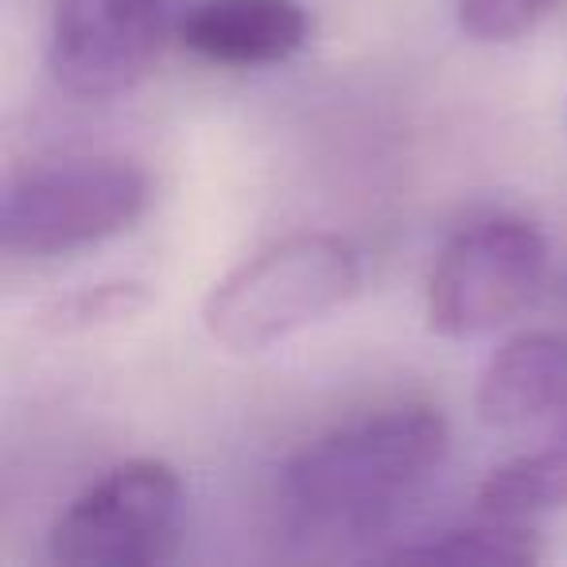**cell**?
<instances>
[{"label": "cell", "instance_id": "1", "mask_svg": "<svg viewBox=\"0 0 567 567\" xmlns=\"http://www.w3.org/2000/svg\"><path fill=\"white\" fill-rule=\"evenodd\" d=\"M447 420L427 404H401L334 427L280 471L284 520L303 540H370L424 494L447 458Z\"/></svg>", "mask_w": 567, "mask_h": 567}, {"label": "cell", "instance_id": "2", "mask_svg": "<svg viewBox=\"0 0 567 567\" xmlns=\"http://www.w3.org/2000/svg\"><path fill=\"white\" fill-rule=\"evenodd\" d=\"M362 288V260L334 234H292L226 272L203 303V327L229 354H265L319 323Z\"/></svg>", "mask_w": 567, "mask_h": 567}, {"label": "cell", "instance_id": "3", "mask_svg": "<svg viewBox=\"0 0 567 567\" xmlns=\"http://www.w3.org/2000/svg\"><path fill=\"white\" fill-rule=\"evenodd\" d=\"M148 172L121 156L32 167L4 190L0 237L12 257H63L125 234L148 210Z\"/></svg>", "mask_w": 567, "mask_h": 567}, {"label": "cell", "instance_id": "4", "mask_svg": "<svg viewBox=\"0 0 567 567\" xmlns=\"http://www.w3.org/2000/svg\"><path fill=\"white\" fill-rule=\"evenodd\" d=\"M183 478L159 458H128L86 486L51 525L48 551L66 567H156L183 540Z\"/></svg>", "mask_w": 567, "mask_h": 567}, {"label": "cell", "instance_id": "5", "mask_svg": "<svg viewBox=\"0 0 567 567\" xmlns=\"http://www.w3.org/2000/svg\"><path fill=\"white\" fill-rule=\"evenodd\" d=\"M548 241L525 218H486L447 241L427 280V323L435 334L471 342L502 331L540 296Z\"/></svg>", "mask_w": 567, "mask_h": 567}, {"label": "cell", "instance_id": "6", "mask_svg": "<svg viewBox=\"0 0 567 567\" xmlns=\"http://www.w3.org/2000/svg\"><path fill=\"white\" fill-rule=\"evenodd\" d=\"M167 0H55L48 63L74 97H117L152 74Z\"/></svg>", "mask_w": 567, "mask_h": 567}, {"label": "cell", "instance_id": "7", "mask_svg": "<svg viewBox=\"0 0 567 567\" xmlns=\"http://www.w3.org/2000/svg\"><path fill=\"white\" fill-rule=\"evenodd\" d=\"M300 0H198L179 20V43L195 59L229 71L288 63L308 43Z\"/></svg>", "mask_w": 567, "mask_h": 567}, {"label": "cell", "instance_id": "8", "mask_svg": "<svg viewBox=\"0 0 567 567\" xmlns=\"http://www.w3.org/2000/svg\"><path fill=\"white\" fill-rule=\"evenodd\" d=\"M478 420L494 432H533L567 416V339L533 331L509 339L486 362L474 393Z\"/></svg>", "mask_w": 567, "mask_h": 567}, {"label": "cell", "instance_id": "9", "mask_svg": "<svg viewBox=\"0 0 567 567\" xmlns=\"http://www.w3.org/2000/svg\"><path fill=\"white\" fill-rule=\"evenodd\" d=\"M559 505H567V416L551 424L544 447L489 471L478 489V509L486 517H528Z\"/></svg>", "mask_w": 567, "mask_h": 567}, {"label": "cell", "instance_id": "10", "mask_svg": "<svg viewBox=\"0 0 567 567\" xmlns=\"http://www.w3.org/2000/svg\"><path fill=\"white\" fill-rule=\"evenodd\" d=\"M548 556L544 540L533 528L520 525V517H494L478 525H455L440 533L416 536L409 544H396L393 551H381V559H420V564H540Z\"/></svg>", "mask_w": 567, "mask_h": 567}, {"label": "cell", "instance_id": "11", "mask_svg": "<svg viewBox=\"0 0 567 567\" xmlns=\"http://www.w3.org/2000/svg\"><path fill=\"white\" fill-rule=\"evenodd\" d=\"M559 0H455L458 28L474 43H513L528 35Z\"/></svg>", "mask_w": 567, "mask_h": 567}, {"label": "cell", "instance_id": "12", "mask_svg": "<svg viewBox=\"0 0 567 567\" xmlns=\"http://www.w3.org/2000/svg\"><path fill=\"white\" fill-rule=\"evenodd\" d=\"M144 308H148V292L141 284H97L55 303V311H48V323L55 331H90V327L133 319Z\"/></svg>", "mask_w": 567, "mask_h": 567}]
</instances>
